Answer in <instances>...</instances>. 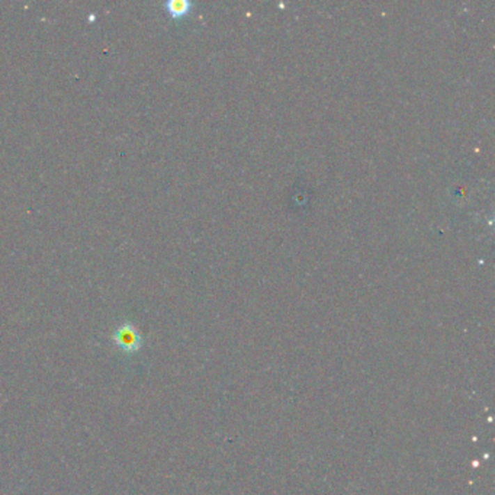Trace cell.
<instances>
[{
  "instance_id": "2",
  "label": "cell",
  "mask_w": 495,
  "mask_h": 495,
  "mask_svg": "<svg viewBox=\"0 0 495 495\" xmlns=\"http://www.w3.org/2000/svg\"><path fill=\"white\" fill-rule=\"evenodd\" d=\"M192 8L194 3L191 0H167L164 3V9L173 19H180L183 16L189 15Z\"/></svg>"
},
{
  "instance_id": "1",
  "label": "cell",
  "mask_w": 495,
  "mask_h": 495,
  "mask_svg": "<svg viewBox=\"0 0 495 495\" xmlns=\"http://www.w3.org/2000/svg\"><path fill=\"white\" fill-rule=\"evenodd\" d=\"M113 340L119 347L129 353L139 350L141 345V336L131 322L121 324L113 333Z\"/></svg>"
}]
</instances>
